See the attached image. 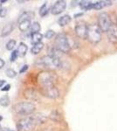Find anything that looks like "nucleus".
<instances>
[{"mask_svg": "<svg viewBox=\"0 0 117 131\" xmlns=\"http://www.w3.org/2000/svg\"><path fill=\"white\" fill-rule=\"evenodd\" d=\"M38 83L41 88H46V86H55L58 76L54 72L52 71H44L39 73L38 75Z\"/></svg>", "mask_w": 117, "mask_h": 131, "instance_id": "f257e3e1", "label": "nucleus"}, {"mask_svg": "<svg viewBox=\"0 0 117 131\" xmlns=\"http://www.w3.org/2000/svg\"><path fill=\"white\" fill-rule=\"evenodd\" d=\"M38 67H44L46 69H54V68H61L63 67V62L60 59L52 58L50 56H46L39 59L36 62Z\"/></svg>", "mask_w": 117, "mask_h": 131, "instance_id": "f03ea898", "label": "nucleus"}, {"mask_svg": "<svg viewBox=\"0 0 117 131\" xmlns=\"http://www.w3.org/2000/svg\"><path fill=\"white\" fill-rule=\"evenodd\" d=\"M16 126L18 131H31L37 126V123L31 115H28L25 118H23V119H20L17 122Z\"/></svg>", "mask_w": 117, "mask_h": 131, "instance_id": "7ed1b4c3", "label": "nucleus"}, {"mask_svg": "<svg viewBox=\"0 0 117 131\" xmlns=\"http://www.w3.org/2000/svg\"><path fill=\"white\" fill-rule=\"evenodd\" d=\"M54 46L59 51H60L62 53H67L71 49V46L69 44L68 39L64 33H59L56 36V39L54 41Z\"/></svg>", "mask_w": 117, "mask_h": 131, "instance_id": "20e7f679", "label": "nucleus"}, {"mask_svg": "<svg viewBox=\"0 0 117 131\" xmlns=\"http://www.w3.org/2000/svg\"><path fill=\"white\" fill-rule=\"evenodd\" d=\"M14 111L19 115H30L35 111V105L31 101L20 102L14 106Z\"/></svg>", "mask_w": 117, "mask_h": 131, "instance_id": "39448f33", "label": "nucleus"}, {"mask_svg": "<svg viewBox=\"0 0 117 131\" xmlns=\"http://www.w3.org/2000/svg\"><path fill=\"white\" fill-rule=\"evenodd\" d=\"M87 39L92 44H97L101 39V30L98 25H89Z\"/></svg>", "mask_w": 117, "mask_h": 131, "instance_id": "423d86ee", "label": "nucleus"}, {"mask_svg": "<svg viewBox=\"0 0 117 131\" xmlns=\"http://www.w3.org/2000/svg\"><path fill=\"white\" fill-rule=\"evenodd\" d=\"M97 25L100 27V29L101 30V31L107 32L108 31V29L110 28V26L112 25V22H111V18H110L109 15H108L107 12H101V13L99 14Z\"/></svg>", "mask_w": 117, "mask_h": 131, "instance_id": "0eeeda50", "label": "nucleus"}, {"mask_svg": "<svg viewBox=\"0 0 117 131\" xmlns=\"http://www.w3.org/2000/svg\"><path fill=\"white\" fill-rule=\"evenodd\" d=\"M88 25H87L86 22L84 21H80L75 25V33L80 39H87V35H88Z\"/></svg>", "mask_w": 117, "mask_h": 131, "instance_id": "6e6552de", "label": "nucleus"}, {"mask_svg": "<svg viewBox=\"0 0 117 131\" xmlns=\"http://www.w3.org/2000/svg\"><path fill=\"white\" fill-rule=\"evenodd\" d=\"M41 94L47 98L56 99L59 96V91L55 86H46V88H41Z\"/></svg>", "mask_w": 117, "mask_h": 131, "instance_id": "1a4fd4ad", "label": "nucleus"}, {"mask_svg": "<svg viewBox=\"0 0 117 131\" xmlns=\"http://www.w3.org/2000/svg\"><path fill=\"white\" fill-rule=\"evenodd\" d=\"M66 7H67V3L66 1H63V0H59L56 3L54 4V5L52 7L51 9V13L52 15H59L61 12H63L65 10Z\"/></svg>", "mask_w": 117, "mask_h": 131, "instance_id": "9d476101", "label": "nucleus"}, {"mask_svg": "<svg viewBox=\"0 0 117 131\" xmlns=\"http://www.w3.org/2000/svg\"><path fill=\"white\" fill-rule=\"evenodd\" d=\"M108 39L111 43L116 44L117 43V24L112 23L110 28L107 31Z\"/></svg>", "mask_w": 117, "mask_h": 131, "instance_id": "9b49d317", "label": "nucleus"}, {"mask_svg": "<svg viewBox=\"0 0 117 131\" xmlns=\"http://www.w3.org/2000/svg\"><path fill=\"white\" fill-rule=\"evenodd\" d=\"M33 18H34V13L33 12H25L18 18V24L23 22V21H31Z\"/></svg>", "mask_w": 117, "mask_h": 131, "instance_id": "f8f14e48", "label": "nucleus"}, {"mask_svg": "<svg viewBox=\"0 0 117 131\" xmlns=\"http://www.w3.org/2000/svg\"><path fill=\"white\" fill-rule=\"evenodd\" d=\"M42 39H43V35L40 32H36V33H33L31 34V42L33 45H36V44H39L41 42Z\"/></svg>", "mask_w": 117, "mask_h": 131, "instance_id": "ddd939ff", "label": "nucleus"}, {"mask_svg": "<svg viewBox=\"0 0 117 131\" xmlns=\"http://www.w3.org/2000/svg\"><path fill=\"white\" fill-rule=\"evenodd\" d=\"M111 5V2L110 1H99L96 2L95 4H93V9L95 10H101L102 8L106 7L108 5Z\"/></svg>", "mask_w": 117, "mask_h": 131, "instance_id": "4468645a", "label": "nucleus"}, {"mask_svg": "<svg viewBox=\"0 0 117 131\" xmlns=\"http://www.w3.org/2000/svg\"><path fill=\"white\" fill-rule=\"evenodd\" d=\"M27 50H28L27 46L25 45V43L21 42V43L19 44V46H18V49H17V51H18V56H19V57H24L25 54H26Z\"/></svg>", "mask_w": 117, "mask_h": 131, "instance_id": "2eb2a0df", "label": "nucleus"}, {"mask_svg": "<svg viewBox=\"0 0 117 131\" xmlns=\"http://www.w3.org/2000/svg\"><path fill=\"white\" fill-rule=\"evenodd\" d=\"M71 17L69 15H64L62 17H60L59 19V25H60V26H65V25H68L70 22H71Z\"/></svg>", "mask_w": 117, "mask_h": 131, "instance_id": "dca6fc26", "label": "nucleus"}, {"mask_svg": "<svg viewBox=\"0 0 117 131\" xmlns=\"http://www.w3.org/2000/svg\"><path fill=\"white\" fill-rule=\"evenodd\" d=\"M31 21H23L18 24V28L21 31H26L28 29L31 28Z\"/></svg>", "mask_w": 117, "mask_h": 131, "instance_id": "f3484780", "label": "nucleus"}, {"mask_svg": "<svg viewBox=\"0 0 117 131\" xmlns=\"http://www.w3.org/2000/svg\"><path fill=\"white\" fill-rule=\"evenodd\" d=\"M44 47V44L42 43V42H40L39 44H36V45H33V46L31 47V53L33 54H39L40 52H41V50L43 49Z\"/></svg>", "mask_w": 117, "mask_h": 131, "instance_id": "a211bd4d", "label": "nucleus"}, {"mask_svg": "<svg viewBox=\"0 0 117 131\" xmlns=\"http://www.w3.org/2000/svg\"><path fill=\"white\" fill-rule=\"evenodd\" d=\"M25 96L31 101H33V100H36V99H37V94H36L35 91L33 89H27L25 91Z\"/></svg>", "mask_w": 117, "mask_h": 131, "instance_id": "6ab92c4d", "label": "nucleus"}, {"mask_svg": "<svg viewBox=\"0 0 117 131\" xmlns=\"http://www.w3.org/2000/svg\"><path fill=\"white\" fill-rule=\"evenodd\" d=\"M12 29H13V26H12V24H8L6 25L3 29H2V32H1V35L3 37H5V36L9 35L10 32L12 31Z\"/></svg>", "mask_w": 117, "mask_h": 131, "instance_id": "aec40b11", "label": "nucleus"}, {"mask_svg": "<svg viewBox=\"0 0 117 131\" xmlns=\"http://www.w3.org/2000/svg\"><path fill=\"white\" fill-rule=\"evenodd\" d=\"M80 8L83 10H90L93 9V4L90 1H81L80 3Z\"/></svg>", "mask_w": 117, "mask_h": 131, "instance_id": "412c9836", "label": "nucleus"}, {"mask_svg": "<svg viewBox=\"0 0 117 131\" xmlns=\"http://www.w3.org/2000/svg\"><path fill=\"white\" fill-rule=\"evenodd\" d=\"M40 29H41V27H40V25L39 22H34L31 25V28H30V31H31V33L33 34V33H36V32H39Z\"/></svg>", "mask_w": 117, "mask_h": 131, "instance_id": "4be33fe9", "label": "nucleus"}, {"mask_svg": "<svg viewBox=\"0 0 117 131\" xmlns=\"http://www.w3.org/2000/svg\"><path fill=\"white\" fill-rule=\"evenodd\" d=\"M10 104V98L8 95H4L0 98V105L3 107H7Z\"/></svg>", "mask_w": 117, "mask_h": 131, "instance_id": "5701e85b", "label": "nucleus"}, {"mask_svg": "<svg viewBox=\"0 0 117 131\" xmlns=\"http://www.w3.org/2000/svg\"><path fill=\"white\" fill-rule=\"evenodd\" d=\"M47 12H48L47 5H46V3H45L39 9V15L41 17H45L46 14H47Z\"/></svg>", "mask_w": 117, "mask_h": 131, "instance_id": "b1692460", "label": "nucleus"}, {"mask_svg": "<svg viewBox=\"0 0 117 131\" xmlns=\"http://www.w3.org/2000/svg\"><path fill=\"white\" fill-rule=\"evenodd\" d=\"M50 118L54 122H59L60 120V115L59 114V112L57 111H52L50 114Z\"/></svg>", "mask_w": 117, "mask_h": 131, "instance_id": "393cba45", "label": "nucleus"}, {"mask_svg": "<svg viewBox=\"0 0 117 131\" xmlns=\"http://www.w3.org/2000/svg\"><path fill=\"white\" fill-rule=\"evenodd\" d=\"M17 42L16 40H14V39H10V40H9L6 43V49L9 50V51H12L14 49L15 46H16Z\"/></svg>", "mask_w": 117, "mask_h": 131, "instance_id": "a878e982", "label": "nucleus"}, {"mask_svg": "<svg viewBox=\"0 0 117 131\" xmlns=\"http://www.w3.org/2000/svg\"><path fill=\"white\" fill-rule=\"evenodd\" d=\"M5 74L9 78H14L17 75V72L12 68H8L5 70Z\"/></svg>", "mask_w": 117, "mask_h": 131, "instance_id": "bb28decb", "label": "nucleus"}, {"mask_svg": "<svg viewBox=\"0 0 117 131\" xmlns=\"http://www.w3.org/2000/svg\"><path fill=\"white\" fill-rule=\"evenodd\" d=\"M18 51H17V50L12 51V54H10V61H12V62H14V61L17 60V58H18Z\"/></svg>", "mask_w": 117, "mask_h": 131, "instance_id": "cd10ccee", "label": "nucleus"}, {"mask_svg": "<svg viewBox=\"0 0 117 131\" xmlns=\"http://www.w3.org/2000/svg\"><path fill=\"white\" fill-rule=\"evenodd\" d=\"M54 34H55V33H54V31L48 30L46 33H45V38H46V39H52V38L54 37Z\"/></svg>", "mask_w": 117, "mask_h": 131, "instance_id": "c85d7f7f", "label": "nucleus"}, {"mask_svg": "<svg viewBox=\"0 0 117 131\" xmlns=\"http://www.w3.org/2000/svg\"><path fill=\"white\" fill-rule=\"evenodd\" d=\"M8 10L5 7H3L0 9V18H5L6 15H7Z\"/></svg>", "mask_w": 117, "mask_h": 131, "instance_id": "c756f323", "label": "nucleus"}, {"mask_svg": "<svg viewBox=\"0 0 117 131\" xmlns=\"http://www.w3.org/2000/svg\"><path fill=\"white\" fill-rule=\"evenodd\" d=\"M28 69V65H24L22 67H21V69L19 70V73H25V71Z\"/></svg>", "mask_w": 117, "mask_h": 131, "instance_id": "7c9ffc66", "label": "nucleus"}, {"mask_svg": "<svg viewBox=\"0 0 117 131\" xmlns=\"http://www.w3.org/2000/svg\"><path fill=\"white\" fill-rule=\"evenodd\" d=\"M10 84H7V85H5V86H3V88H1V90H2V91H5V92H6V91L10 90Z\"/></svg>", "mask_w": 117, "mask_h": 131, "instance_id": "2f4dec72", "label": "nucleus"}, {"mask_svg": "<svg viewBox=\"0 0 117 131\" xmlns=\"http://www.w3.org/2000/svg\"><path fill=\"white\" fill-rule=\"evenodd\" d=\"M5 60H4L3 59H0V69L3 68V67H5Z\"/></svg>", "mask_w": 117, "mask_h": 131, "instance_id": "473e14b6", "label": "nucleus"}, {"mask_svg": "<svg viewBox=\"0 0 117 131\" xmlns=\"http://www.w3.org/2000/svg\"><path fill=\"white\" fill-rule=\"evenodd\" d=\"M5 81H0V88L3 86V85H5Z\"/></svg>", "mask_w": 117, "mask_h": 131, "instance_id": "72a5a7b5", "label": "nucleus"}, {"mask_svg": "<svg viewBox=\"0 0 117 131\" xmlns=\"http://www.w3.org/2000/svg\"><path fill=\"white\" fill-rule=\"evenodd\" d=\"M3 131H13V130L10 129V128H3Z\"/></svg>", "mask_w": 117, "mask_h": 131, "instance_id": "f704fd0d", "label": "nucleus"}, {"mask_svg": "<svg viewBox=\"0 0 117 131\" xmlns=\"http://www.w3.org/2000/svg\"><path fill=\"white\" fill-rule=\"evenodd\" d=\"M5 2H7V0H1V1H0V3L3 4V3H5Z\"/></svg>", "mask_w": 117, "mask_h": 131, "instance_id": "c9c22d12", "label": "nucleus"}, {"mask_svg": "<svg viewBox=\"0 0 117 131\" xmlns=\"http://www.w3.org/2000/svg\"><path fill=\"white\" fill-rule=\"evenodd\" d=\"M0 131H3V128H2L1 125H0Z\"/></svg>", "mask_w": 117, "mask_h": 131, "instance_id": "e433bc0d", "label": "nucleus"}, {"mask_svg": "<svg viewBox=\"0 0 117 131\" xmlns=\"http://www.w3.org/2000/svg\"><path fill=\"white\" fill-rule=\"evenodd\" d=\"M1 120H2V117H1V116H0V121H1Z\"/></svg>", "mask_w": 117, "mask_h": 131, "instance_id": "4c0bfd02", "label": "nucleus"}, {"mask_svg": "<svg viewBox=\"0 0 117 131\" xmlns=\"http://www.w3.org/2000/svg\"><path fill=\"white\" fill-rule=\"evenodd\" d=\"M0 9H1V7H0Z\"/></svg>", "mask_w": 117, "mask_h": 131, "instance_id": "58836bf2", "label": "nucleus"}]
</instances>
